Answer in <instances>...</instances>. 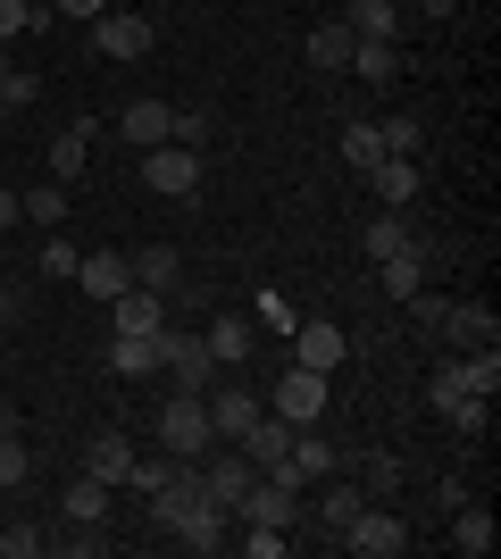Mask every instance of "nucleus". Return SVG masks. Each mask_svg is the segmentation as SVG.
Instances as JSON below:
<instances>
[{
	"instance_id": "f257e3e1",
	"label": "nucleus",
	"mask_w": 501,
	"mask_h": 559,
	"mask_svg": "<svg viewBox=\"0 0 501 559\" xmlns=\"http://www.w3.org/2000/svg\"><path fill=\"white\" fill-rule=\"evenodd\" d=\"M334 535H343V551H351V559H402V551H409V526H402V510H384V501L351 510L343 526H334Z\"/></svg>"
},
{
	"instance_id": "f03ea898",
	"label": "nucleus",
	"mask_w": 501,
	"mask_h": 559,
	"mask_svg": "<svg viewBox=\"0 0 501 559\" xmlns=\"http://www.w3.org/2000/svg\"><path fill=\"white\" fill-rule=\"evenodd\" d=\"M210 443H217L210 401H201V393H176L159 409V451H167V460H210Z\"/></svg>"
},
{
	"instance_id": "7ed1b4c3",
	"label": "nucleus",
	"mask_w": 501,
	"mask_h": 559,
	"mask_svg": "<svg viewBox=\"0 0 501 559\" xmlns=\"http://www.w3.org/2000/svg\"><path fill=\"white\" fill-rule=\"evenodd\" d=\"M334 467H343V451L326 443V435H318V426H293V451H285V467H276V485H326Z\"/></svg>"
},
{
	"instance_id": "20e7f679",
	"label": "nucleus",
	"mask_w": 501,
	"mask_h": 559,
	"mask_svg": "<svg viewBox=\"0 0 501 559\" xmlns=\"http://www.w3.org/2000/svg\"><path fill=\"white\" fill-rule=\"evenodd\" d=\"M143 185L167 192V201H184V192L201 185V151H184V142H151V151H143Z\"/></svg>"
},
{
	"instance_id": "39448f33",
	"label": "nucleus",
	"mask_w": 501,
	"mask_h": 559,
	"mask_svg": "<svg viewBox=\"0 0 501 559\" xmlns=\"http://www.w3.org/2000/svg\"><path fill=\"white\" fill-rule=\"evenodd\" d=\"M93 50L100 59H151V17L143 9H100L93 17Z\"/></svg>"
},
{
	"instance_id": "423d86ee",
	"label": "nucleus",
	"mask_w": 501,
	"mask_h": 559,
	"mask_svg": "<svg viewBox=\"0 0 501 559\" xmlns=\"http://www.w3.org/2000/svg\"><path fill=\"white\" fill-rule=\"evenodd\" d=\"M267 409H276L285 426H318L326 418V376L318 368H285V384L267 393Z\"/></svg>"
},
{
	"instance_id": "0eeeda50",
	"label": "nucleus",
	"mask_w": 501,
	"mask_h": 559,
	"mask_svg": "<svg viewBox=\"0 0 501 559\" xmlns=\"http://www.w3.org/2000/svg\"><path fill=\"white\" fill-rule=\"evenodd\" d=\"M159 368L176 376V393H210V343H201V334H167L159 326Z\"/></svg>"
},
{
	"instance_id": "6e6552de",
	"label": "nucleus",
	"mask_w": 501,
	"mask_h": 559,
	"mask_svg": "<svg viewBox=\"0 0 501 559\" xmlns=\"http://www.w3.org/2000/svg\"><path fill=\"white\" fill-rule=\"evenodd\" d=\"M343 350H351V334L334 326V318H301V326H293V368L334 376V368H343Z\"/></svg>"
},
{
	"instance_id": "1a4fd4ad",
	"label": "nucleus",
	"mask_w": 501,
	"mask_h": 559,
	"mask_svg": "<svg viewBox=\"0 0 501 559\" xmlns=\"http://www.w3.org/2000/svg\"><path fill=\"white\" fill-rule=\"evenodd\" d=\"M235 518H242V526H285V535H293V518H301V492L276 485V476H260V485L235 501Z\"/></svg>"
},
{
	"instance_id": "9d476101",
	"label": "nucleus",
	"mask_w": 501,
	"mask_h": 559,
	"mask_svg": "<svg viewBox=\"0 0 501 559\" xmlns=\"http://www.w3.org/2000/svg\"><path fill=\"white\" fill-rule=\"evenodd\" d=\"M134 460H143V451H134V435H118V426L84 443V476H100V485H109V492H118L126 476H134Z\"/></svg>"
},
{
	"instance_id": "9b49d317",
	"label": "nucleus",
	"mask_w": 501,
	"mask_h": 559,
	"mask_svg": "<svg viewBox=\"0 0 501 559\" xmlns=\"http://www.w3.org/2000/svg\"><path fill=\"white\" fill-rule=\"evenodd\" d=\"M201 401H210V426H217V443H235L242 426H251V418L267 409V401L251 393V384H217V393H201Z\"/></svg>"
},
{
	"instance_id": "f8f14e48",
	"label": "nucleus",
	"mask_w": 501,
	"mask_h": 559,
	"mask_svg": "<svg viewBox=\"0 0 501 559\" xmlns=\"http://www.w3.org/2000/svg\"><path fill=\"white\" fill-rule=\"evenodd\" d=\"M109 326H118V334H159V326H167V293H143V284H126L118 301H109Z\"/></svg>"
},
{
	"instance_id": "ddd939ff",
	"label": "nucleus",
	"mask_w": 501,
	"mask_h": 559,
	"mask_svg": "<svg viewBox=\"0 0 501 559\" xmlns=\"http://www.w3.org/2000/svg\"><path fill=\"white\" fill-rule=\"evenodd\" d=\"M75 284H84L93 301H118L126 284H134V267H126V251H84L75 259Z\"/></svg>"
},
{
	"instance_id": "4468645a",
	"label": "nucleus",
	"mask_w": 501,
	"mask_h": 559,
	"mask_svg": "<svg viewBox=\"0 0 501 559\" xmlns=\"http://www.w3.org/2000/svg\"><path fill=\"white\" fill-rule=\"evenodd\" d=\"M443 334H452L460 350H485V343H501V318H493V301H452Z\"/></svg>"
},
{
	"instance_id": "2eb2a0df",
	"label": "nucleus",
	"mask_w": 501,
	"mask_h": 559,
	"mask_svg": "<svg viewBox=\"0 0 501 559\" xmlns=\"http://www.w3.org/2000/svg\"><path fill=\"white\" fill-rule=\"evenodd\" d=\"M368 185H377V201H384V210H409V201H418V159L384 151V159L368 167Z\"/></svg>"
},
{
	"instance_id": "dca6fc26",
	"label": "nucleus",
	"mask_w": 501,
	"mask_h": 559,
	"mask_svg": "<svg viewBox=\"0 0 501 559\" xmlns=\"http://www.w3.org/2000/svg\"><path fill=\"white\" fill-rule=\"evenodd\" d=\"M126 267H134L143 293H176V284H184V251H176V242H151V251H134Z\"/></svg>"
},
{
	"instance_id": "f3484780",
	"label": "nucleus",
	"mask_w": 501,
	"mask_h": 559,
	"mask_svg": "<svg viewBox=\"0 0 501 559\" xmlns=\"http://www.w3.org/2000/svg\"><path fill=\"white\" fill-rule=\"evenodd\" d=\"M377 284H384V301H409V293H427V251L409 242V251L377 259Z\"/></svg>"
},
{
	"instance_id": "a211bd4d",
	"label": "nucleus",
	"mask_w": 501,
	"mask_h": 559,
	"mask_svg": "<svg viewBox=\"0 0 501 559\" xmlns=\"http://www.w3.org/2000/svg\"><path fill=\"white\" fill-rule=\"evenodd\" d=\"M201 343H210V359H217V368H242V359L260 350V326H251V318H217V326L201 334Z\"/></svg>"
},
{
	"instance_id": "6ab92c4d",
	"label": "nucleus",
	"mask_w": 501,
	"mask_h": 559,
	"mask_svg": "<svg viewBox=\"0 0 501 559\" xmlns=\"http://www.w3.org/2000/svg\"><path fill=\"white\" fill-rule=\"evenodd\" d=\"M226 526H235V510H217V501H201V510L176 526V543L184 551H226Z\"/></svg>"
},
{
	"instance_id": "aec40b11",
	"label": "nucleus",
	"mask_w": 501,
	"mask_h": 559,
	"mask_svg": "<svg viewBox=\"0 0 501 559\" xmlns=\"http://www.w3.org/2000/svg\"><path fill=\"white\" fill-rule=\"evenodd\" d=\"M343 75H359V84H393L402 75V43H359L351 34V68Z\"/></svg>"
},
{
	"instance_id": "412c9836",
	"label": "nucleus",
	"mask_w": 501,
	"mask_h": 559,
	"mask_svg": "<svg viewBox=\"0 0 501 559\" xmlns=\"http://www.w3.org/2000/svg\"><path fill=\"white\" fill-rule=\"evenodd\" d=\"M452 551L460 559H485V551H493V510L460 501V510H452Z\"/></svg>"
},
{
	"instance_id": "4be33fe9",
	"label": "nucleus",
	"mask_w": 501,
	"mask_h": 559,
	"mask_svg": "<svg viewBox=\"0 0 501 559\" xmlns=\"http://www.w3.org/2000/svg\"><path fill=\"white\" fill-rule=\"evenodd\" d=\"M167 100H126V117H118V134L134 142V151H151V142H167Z\"/></svg>"
},
{
	"instance_id": "5701e85b",
	"label": "nucleus",
	"mask_w": 501,
	"mask_h": 559,
	"mask_svg": "<svg viewBox=\"0 0 501 559\" xmlns=\"http://www.w3.org/2000/svg\"><path fill=\"white\" fill-rule=\"evenodd\" d=\"M201 476H210V501H217V510H235L242 492L260 485V467L242 460V451H235V460H217V467H201Z\"/></svg>"
},
{
	"instance_id": "b1692460",
	"label": "nucleus",
	"mask_w": 501,
	"mask_h": 559,
	"mask_svg": "<svg viewBox=\"0 0 501 559\" xmlns=\"http://www.w3.org/2000/svg\"><path fill=\"white\" fill-rule=\"evenodd\" d=\"M84 159H93V126H84V117H75L68 134L50 142V176H59V185H75V176H84Z\"/></svg>"
},
{
	"instance_id": "393cba45",
	"label": "nucleus",
	"mask_w": 501,
	"mask_h": 559,
	"mask_svg": "<svg viewBox=\"0 0 501 559\" xmlns=\"http://www.w3.org/2000/svg\"><path fill=\"white\" fill-rule=\"evenodd\" d=\"M418 234H409V217L402 210H384V217H368V234H359V251L368 259H393V251H409Z\"/></svg>"
},
{
	"instance_id": "a878e982",
	"label": "nucleus",
	"mask_w": 501,
	"mask_h": 559,
	"mask_svg": "<svg viewBox=\"0 0 501 559\" xmlns=\"http://www.w3.org/2000/svg\"><path fill=\"white\" fill-rule=\"evenodd\" d=\"M351 510H368V485L334 467V476H326V492H318V518H326V526H343V518H351Z\"/></svg>"
},
{
	"instance_id": "bb28decb",
	"label": "nucleus",
	"mask_w": 501,
	"mask_h": 559,
	"mask_svg": "<svg viewBox=\"0 0 501 559\" xmlns=\"http://www.w3.org/2000/svg\"><path fill=\"white\" fill-rule=\"evenodd\" d=\"M109 368L118 376H151L159 368V334H109Z\"/></svg>"
},
{
	"instance_id": "cd10ccee",
	"label": "nucleus",
	"mask_w": 501,
	"mask_h": 559,
	"mask_svg": "<svg viewBox=\"0 0 501 559\" xmlns=\"http://www.w3.org/2000/svg\"><path fill=\"white\" fill-rule=\"evenodd\" d=\"M359 34V43H393V25H402V9L393 0H351V17H343Z\"/></svg>"
},
{
	"instance_id": "c85d7f7f",
	"label": "nucleus",
	"mask_w": 501,
	"mask_h": 559,
	"mask_svg": "<svg viewBox=\"0 0 501 559\" xmlns=\"http://www.w3.org/2000/svg\"><path fill=\"white\" fill-rule=\"evenodd\" d=\"M17 201H25V217H34L43 234L68 226V185H59V176H50V185H34V192H17Z\"/></svg>"
},
{
	"instance_id": "c756f323",
	"label": "nucleus",
	"mask_w": 501,
	"mask_h": 559,
	"mask_svg": "<svg viewBox=\"0 0 501 559\" xmlns=\"http://www.w3.org/2000/svg\"><path fill=\"white\" fill-rule=\"evenodd\" d=\"M377 159H384V134L368 126V117H351V126H343V167H351V176H368Z\"/></svg>"
},
{
	"instance_id": "7c9ffc66",
	"label": "nucleus",
	"mask_w": 501,
	"mask_h": 559,
	"mask_svg": "<svg viewBox=\"0 0 501 559\" xmlns=\"http://www.w3.org/2000/svg\"><path fill=\"white\" fill-rule=\"evenodd\" d=\"M68 518L75 526H109V485H100V476H75L68 485Z\"/></svg>"
},
{
	"instance_id": "2f4dec72",
	"label": "nucleus",
	"mask_w": 501,
	"mask_h": 559,
	"mask_svg": "<svg viewBox=\"0 0 501 559\" xmlns=\"http://www.w3.org/2000/svg\"><path fill=\"white\" fill-rule=\"evenodd\" d=\"M310 68H334V75L351 68V25H343V17H334V25H318V34H310Z\"/></svg>"
},
{
	"instance_id": "473e14b6",
	"label": "nucleus",
	"mask_w": 501,
	"mask_h": 559,
	"mask_svg": "<svg viewBox=\"0 0 501 559\" xmlns=\"http://www.w3.org/2000/svg\"><path fill=\"white\" fill-rule=\"evenodd\" d=\"M359 485H368V501H393V492H402V460H393V451H368V460H359Z\"/></svg>"
},
{
	"instance_id": "72a5a7b5",
	"label": "nucleus",
	"mask_w": 501,
	"mask_h": 559,
	"mask_svg": "<svg viewBox=\"0 0 501 559\" xmlns=\"http://www.w3.org/2000/svg\"><path fill=\"white\" fill-rule=\"evenodd\" d=\"M167 142H184V151H210V142H217L210 109H176V117H167Z\"/></svg>"
},
{
	"instance_id": "f704fd0d",
	"label": "nucleus",
	"mask_w": 501,
	"mask_h": 559,
	"mask_svg": "<svg viewBox=\"0 0 501 559\" xmlns=\"http://www.w3.org/2000/svg\"><path fill=\"white\" fill-rule=\"evenodd\" d=\"M460 376H468V393H485V401H493V393H501V350H493V343H485V350H468V359H460Z\"/></svg>"
},
{
	"instance_id": "c9c22d12",
	"label": "nucleus",
	"mask_w": 501,
	"mask_h": 559,
	"mask_svg": "<svg viewBox=\"0 0 501 559\" xmlns=\"http://www.w3.org/2000/svg\"><path fill=\"white\" fill-rule=\"evenodd\" d=\"M75 259H84V251H75L68 234H43V259H34V267H43L50 284H75Z\"/></svg>"
},
{
	"instance_id": "e433bc0d",
	"label": "nucleus",
	"mask_w": 501,
	"mask_h": 559,
	"mask_svg": "<svg viewBox=\"0 0 501 559\" xmlns=\"http://www.w3.org/2000/svg\"><path fill=\"white\" fill-rule=\"evenodd\" d=\"M485 418H493V401H485V393L443 401V426H460V435H485Z\"/></svg>"
},
{
	"instance_id": "4c0bfd02",
	"label": "nucleus",
	"mask_w": 501,
	"mask_h": 559,
	"mask_svg": "<svg viewBox=\"0 0 501 559\" xmlns=\"http://www.w3.org/2000/svg\"><path fill=\"white\" fill-rule=\"evenodd\" d=\"M251 326H260V334H293L301 318H293V301H285V293H260V301H251Z\"/></svg>"
},
{
	"instance_id": "58836bf2",
	"label": "nucleus",
	"mask_w": 501,
	"mask_h": 559,
	"mask_svg": "<svg viewBox=\"0 0 501 559\" xmlns=\"http://www.w3.org/2000/svg\"><path fill=\"white\" fill-rule=\"evenodd\" d=\"M377 134H384V151H402V159H418V151H427V126H418V117H384Z\"/></svg>"
},
{
	"instance_id": "ea45409f",
	"label": "nucleus",
	"mask_w": 501,
	"mask_h": 559,
	"mask_svg": "<svg viewBox=\"0 0 501 559\" xmlns=\"http://www.w3.org/2000/svg\"><path fill=\"white\" fill-rule=\"evenodd\" d=\"M25 476H34V460H25V435H0V492H17Z\"/></svg>"
},
{
	"instance_id": "a19ab883",
	"label": "nucleus",
	"mask_w": 501,
	"mask_h": 559,
	"mask_svg": "<svg viewBox=\"0 0 501 559\" xmlns=\"http://www.w3.org/2000/svg\"><path fill=\"white\" fill-rule=\"evenodd\" d=\"M468 393V376H460V359H443V368L427 376V409H443V401H460Z\"/></svg>"
},
{
	"instance_id": "79ce46f5",
	"label": "nucleus",
	"mask_w": 501,
	"mask_h": 559,
	"mask_svg": "<svg viewBox=\"0 0 501 559\" xmlns=\"http://www.w3.org/2000/svg\"><path fill=\"white\" fill-rule=\"evenodd\" d=\"M43 551V526H0V559H34Z\"/></svg>"
},
{
	"instance_id": "37998d69",
	"label": "nucleus",
	"mask_w": 501,
	"mask_h": 559,
	"mask_svg": "<svg viewBox=\"0 0 501 559\" xmlns=\"http://www.w3.org/2000/svg\"><path fill=\"white\" fill-rule=\"evenodd\" d=\"M285 526H251V535H242V551H251V559H285Z\"/></svg>"
},
{
	"instance_id": "c03bdc74",
	"label": "nucleus",
	"mask_w": 501,
	"mask_h": 559,
	"mask_svg": "<svg viewBox=\"0 0 501 559\" xmlns=\"http://www.w3.org/2000/svg\"><path fill=\"white\" fill-rule=\"evenodd\" d=\"M167 476H176V460H134V476H126V485H134V492H143V501H151V492H159Z\"/></svg>"
},
{
	"instance_id": "a18cd8bd",
	"label": "nucleus",
	"mask_w": 501,
	"mask_h": 559,
	"mask_svg": "<svg viewBox=\"0 0 501 559\" xmlns=\"http://www.w3.org/2000/svg\"><path fill=\"white\" fill-rule=\"evenodd\" d=\"M409 309H418V326H427V334H443V318H452L443 293H409Z\"/></svg>"
},
{
	"instance_id": "49530a36",
	"label": "nucleus",
	"mask_w": 501,
	"mask_h": 559,
	"mask_svg": "<svg viewBox=\"0 0 501 559\" xmlns=\"http://www.w3.org/2000/svg\"><path fill=\"white\" fill-rule=\"evenodd\" d=\"M34 93H43V84H34V75H9V84H0V109H34Z\"/></svg>"
},
{
	"instance_id": "de8ad7c7",
	"label": "nucleus",
	"mask_w": 501,
	"mask_h": 559,
	"mask_svg": "<svg viewBox=\"0 0 501 559\" xmlns=\"http://www.w3.org/2000/svg\"><path fill=\"white\" fill-rule=\"evenodd\" d=\"M25 25H34V9H25V0H0V43H17Z\"/></svg>"
},
{
	"instance_id": "09e8293b",
	"label": "nucleus",
	"mask_w": 501,
	"mask_h": 559,
	"mask_svg": "<svg viewBox=\"0 0 501 559\" xmlns=\"http://www.w3.org/2000/svg\"><path fill=\"white\" fill-rule=\"evenodd\" d=\"M59 9H68V17H84V25H93L100 9H109V0H59Z\"/></svg>"
},
{
	"instance_id": "8fccbe9b",
	"label": "nucleus",
	"mask_w": 501,
	"mask_h": 559,
	"mask_svg": "<svg viewBox=\"0 0 501 559\" xmlns=\"http://www.w3.org/2000/svg\"><path fill=\"white\" fill-rule=\"evenodd\" d=\"M17 217H25V201H17L9 185H0V226H17Z\"/></svg>"
},
{
	"instance_id": "3c124183",
	"label": "nucleus",
	"mask_w": 501,
	"mask_h": 559,
	"mask_svg": "<svg viewBox=\"0 0 501 559\" xmlns=\"http://www.w3.org/2000/svg\"><path fill=\"white\" fill-rule=\"evenodd\" d=\"M17 326V301H9V284H0V334Z\"/></svg>"
},
{
	"instance_id": "603ef678",
	"label": "nucleus",
	"mask_w": 501,
	"mask_h": 559,
	"mask_svg": "<svg viewBox=\"0 0 501 559\" xmlns=\"http://www.w3.org/2000/svg\"><path fill=\"white\" fill-rule=\"evenodd\" d=\"M418 9H427V17H452V9H460V0H418Z\"/></svg>"
},
{
	"instance_id": "864d4df0",
	"label": "nucleus",
	"mask_w": 501,
	"mask_h": 559,
	"mask_svg": "<svg viewBox=\"0 0 501 559\" xmlns=\"http://www.w3.org/2000/svg\"><path fill=\"white\" fill-rule=\"evenodd\" d=\"M9 75H17V59H9V43H0V84H9Z\"/></svg>"
},
{
	"instance_id": "5fc2aeb1",
	"label": "nucleus",
	"mask_w": 501,
	"mask_h": 559,
	"mask_svg": "<svg viewBox=\"0 0 501 559\" xmlns=\"http://www.w3.org/2000/svg\"><path fill=\"white\" fill-rule=\"evenodd\" d=\"M25 9H34V17H43V9H59V0H25Z\"/></svg>"
}]
</instances>
